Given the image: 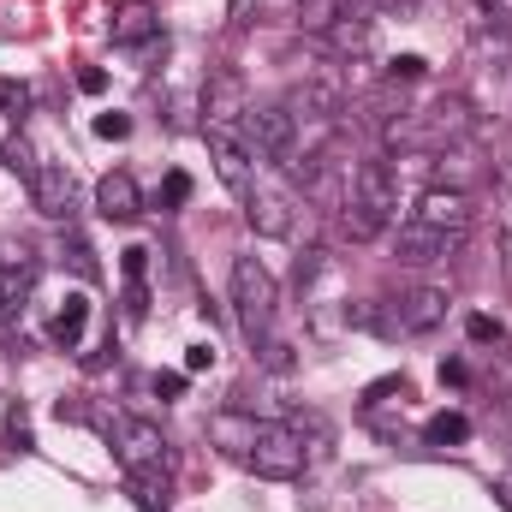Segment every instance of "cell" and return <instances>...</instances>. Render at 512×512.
<instances>
[{
  "mask_svg": "<svg viewBox=\"0 0 512 512\" xmlns=\"http://www.w3.org/2000/svg\"><path fill=\"white\" fill-rule=\"evenodd\" d=\"M256 346H262V364H268V370H292V346H286V340L268 334V340H256Z\"/></svg>",
  "mask_w": 512,
  "mask_h": 512,
  "instance_id": "cell-29",
  "label": "cell"
},
{
  "mask_svg": "<svg viewBox=\"0 0 512 512\" xmlns=\"http://www.w3.org/2000/svg\"><path fill=\"white\" fill-rule=\"evenodd\" d=\"M84 328H90V298H84V292H66V304H60V310H54V322H48L54 346H78V340H84Z\"/></svg>",
  "mask_w": 512,
  "mask_h": 512,
  "instance_id": "cell-17",
  "label": "cell"
},
{
  "mask_svg": "<svg viewBox=\"0 0 512 512\" xmlns=\"http://www.w3.org/2000/svg\"><path fill=\"white\" fill-rule=\"evenodd\" d=\"M411 221L441 227V233H465V227H471V197H465V191H447V185H429V191L417 197Z\"/></svg>",
  "mask_w": 512,
  "mask_h": 512,
  "instance_id": "cell-7",
  "label": "cell"
},
{
  "mask_svg": "<svg viewBox=\"0 0 512 512\" xmlns=\"http://www.w3.org/2000/svg\"><path fill=\"white\" fill-rule=\"evenodd\" d=\"M477 36H507V12H489V6H477Z\"/></svg>",
  "mask_w": 512,
  "mask_h": 512,
  "instance_id": "cell-32",
  "label": "cell"
},
{
  "mask_svg": "<svg viewBox=\"0 0 512 512\" xmlns=\"http://www.w3.org/2000/svg\"><path fill=\"white\" fill-rule=\"evenodd\" d=\"M60 251H66V262H72V274H78V280H96V274H102V268H96V251H90L78 233H66V245H60Z\"/></svg>",
  "mask_w": 512,
  "mask_h": 512,
  "instance_id": "cell-23",
  "label": "cell"
},
{
  "mask_svg": "<svg viewBox=\"0 0 512 512\" xmlns=\"http://www.w3.org/2000/svg\"><path fill=\"white\" fill-rule=\"evenodd\" d=\"M203 114H209V126H233V120H245V114H251L245 78H239V72H209V84H203Z\"/></svg>",
  "mask_w": 512,
  "mask_h": 512,
  "instance_id": "cell-10",
  "label": "cell"
},
{
  "mask_svg": "<svg viewBox=\"0 0 512 512\" xmlns=\"http://www.w3.org/2000/svg\"><path fill=\"white\" fill-rule=\"evenodd\" d=\"M179 203H191V173L173 167V173L161 179V209H179Z\"/></svg>",
  "mask_w": 512,
  "mask_h": 512,
  "instance_id": "cell-25",
  "label": "cell"
},
{
  "mask_svg": "<svg viewBox=\"0 0 512 512\" xmlns=\"http://www.w3.org/2000/svg\"><path fill=\"white\" fill-rule=\"evenodd\" d=\"M78 90H84V96H102V90H108V72H102V66H84V72H78Z\"/></svg>",
  "mask_w": 512,
  "mask_h": 512,
  "instance_id": "cell-35",
  "label": "cell"
},
{
  "mask_svg": "<svg viewBox=\"0 0 512 512\" xmlns=\"http://www.w3.org/2000/svg\"><path fill=\"white\" fill-rule=\"evenodd\" d=\"M155 30H161V18H155L149 0H120V6H114V42H120V48L155 42Z\"/></svg>",
  "mask_w": 512,
  "mask_h": 512,
  "instance_id": "cell-16",
  "label": "cell"
},
{
  "mask_svg": "<svg viewBox=\"0 0 512 512\" xmlns=\"http://www.w3.org/2000/svg\"><path fill=\"white\" fill-rule=\"evenodd\" d=\"M155 393H161V399H179V393H185V370H167V376H155Z\"/></svg>",
  "mask_w": 512,
  "mask_h": 512,
  "instance_id": "cell-36",
  "label": "cell"
},
{
  "mask_svg": "<svg viewBox=\"0 0 512 512\" xmlns=\"http://www.w3.org/2000/svg\"><path fill=\"white\" fill-rule=\"evenodd\" d=\"M322 42H328V54H340V60H364V54L376 48V18L358 12V6H346V12L322 30Z\"/></svg>",
  "mask_w": 512,
  "mask_h": 512,
  "instance_id": "cell-9",
  "label": "cell"
},
{
  "mask_svg": "<svg viewBox=\"0 0 512 512\" xmlns=\"http://www.w3.org/2000/svg\"><path fill=\"white\" fill-rule=\"evenodd\" d=\"M286 114L292 120H334L340 114V84H328V78H304V84H292L286 90Z\"/></svg>",
  "mask_w": 512,
  "mask_h": 512,
  "instance_id": "cell-13",
  "label": "cell"
},
{
  "mask_svg": "<svg viewBox=\"0 0 512 512\" xmlns=\"http://www.w3.org/2000/svg\"><path fill=\"white\" fill-rule=\"evenodd\" d=\"M441 382L465 387V382H471V370H465V364H459V358H447V364H441Z\"/></svg>",
  "mask_w": 512,
  "mask_h": 512,
  "instance_id": "cell-37",
  "label": "cell"
},
{
  "mask_svg": "<svg viewBox=\"0 0 512 512\" xmlns=\"http://www.w3.org/2000/svg\"><path fill=\"white\" fill-rule=\"evenodd\" d=\"M274 310H280V286L256 256H233V316L245 328V340H268L274 334Z\"/></svg>",
  "mask_w": 512,
  "mask_h": 512,
  "instance_id": "cell-2",
  "label": "cell"
},
{
  "mask_svg": "<svg viewBox=\"0 0 512 512\" xmlns=\"http://www.w3.org/2000/svg\"><path fill=\"white\" fill-rule=\"evenodd\" d=\"M304 459H310V447H304V435H298L292 423H262L256 447L245 453V465H251L256 477H268V483L304 477Z\"/></svg>",
  "mask_w": 512,
  "mask_h": 512,
  "instance_id": "cell-3",
  "label": "cell"
},
{
  "mask_svg": "<svg viewBox=\"0 0 512 512\" xmlns=\"http://www.w3.org/2000/svg\"><path fill=\"white\" fill-rule=\"evenodd\" d=\"M0 322H6V280H0Z\"/></svg>",
  "mask_w": 512,
  "mask_h": 512,
  "instance_id": "cell-40",
  "label": "cell"
},
{
  "mask_svg": "<svg viewBox=\"0 0 512 512\" xmlns=\"http://www.w3.org/2000/svg\"><path fill=\"white\" fill-rule=\"evenodd\" d=\"M0 167H6V173H18L24 185L36 179V167H42V161H36V149H30V137H24V131H12V137H6V149H0Z\"/></svg>",
  "mask_w": 512,
  "mask_h": 512,
  "instance_id": "cell-21",
  "label": "cell"
},
{
  "mask_svg": "<svg viewBox=\"0 0 512 512\" xmlns=\"http://www.w3.org/2000/svg\"><path fill=\"white\" fill-rule=\"evenodd\" d=\"M316 274H322V245H310V251L292 262V280H298V292H304V286H316Z\"/></svg>",
  "mask_w": 512,
  "mask_h": 512,
  "instance_id": "cell-27",
  "label": "cell"
},
{
  "mask_svg": "<svg viewBox=\"0 0 512 512\" xmlns=\"http://www.w3.org/2000/svg\"><path fill=\"white\" fill-rule=\"evenodd\" d=\"M465 334H471V346H501V334H507V328H501L495 316H471V322H465Z\"/></svg>",
  "mask_w": 512,
  "mask_h": 512,
  "instance_id": "cell-26",
  "label": "cell"
},
{
  "mask_svg": "<svg viewBox=\"0 0 512 512\" xmlns=\"http://www.w3.org/2000/svg\"><path fill=\"white\" fill-rule=\"evenodd\" d=\"M120 256H126V262H120V268H126V286H143V274H149V251L131 245V251H120Z\"/></svg>",
  "mask_w": 512,
  "mask_h": 512,
  "instance_id": "cell-31",
  "label": "cell"
},
{
  "mask_svg": "<svg viewBox=\"0 0 512 512\" xmlns=\"http://www.w3.org/2000/svg\"><path fill=\"white\" fill-rule=\"evenodd\" d=\"M459 239H465V233H441V227L405 221V227H399V239H393V251H399V262L423 268V262H441V256H453V251H459Z\"/></svg>",
  "mask_w": 512,
  "mask_h": 512,
  "instance_id": "cell-8",
  "label": "cell"
},
{
  "mask_svg": "<svg viewBox=\"0 0 512 512\" xmlns=\"http://www.w3.org/2000/svg\"><path fill=\"white\" fill-rule=\"evenodd\" d=\"M245 6H251V0H233V18H245Z\"/></svg>",
  "mask_w": 512,
  "mask_h": 512,
  "instance_id": "cell-39",
  "label": "cell"
},
{
  "mask_svg": "<svg viewBox=\"0 0 512 512\" xmlns=\"http://www.w3.org/2000/svg\"><path fill=\"white\" fill-rule=\"evenodd\" d=\"M387 221H393V215L370 209V203H358V197H352V203L340 209V233H346L352 245H370V239H382V227H387Z\"/></svg>",
  "mask_w": 512,
  "mask_h": 512,
  "instance_id": "cell-18",
  "label": "cell"
},
{
  "mask_svg": "<svg viewBox=\"0 0 512 512\" xmlns=\"http://www.w3.org/2000/svg\"><path fill=\"white\" fill-rule=\"evenodd\" d=\"M417 78H429V60L423 54H393L387 60V84H417Z\"/></svg>",
  "mask_w": 512,
  "mask_h": 512,
  "instance_id": "cell-24",
  "label": "cell"
},
{
  "mask_svg": "<svg viewBox=\"0 0 512 512\" xmlns=\"http://www.w3.org/2000/svg\"><path fill=\"white\" fill-rule=\"evenodd\" d=\"M495 501L512 512V471H501V477H495Z\"/></svg>",
  "mask_w": 512,
  "mask_h": 512,
  "instance_id": "cell-38",
  "label": "cell"
},
{
  "mask_svg": "<svg viewBox=\"0 0 512 512\" xmlns=\"http://www.w3.org/2000/svg\"><path fill=\"white\" fill-rule=\"evenodd\" d=\"M387 393H399V399H405V393H411V382H405V376H382V382L364 387V405H382Z\"/></svg>",
  "mask_w": 512,
  "mask_h": 512,
  "instance_id": "cell-28",
  "label": "cell"
},
{
  "mask_svg": "<svg viewBox=\"0 0 512 512\" xmlns=\"http://www.w3.org/2000/svg\"><path fill=\"white\" fill-rule=\"evenodd\" d=\"M245 143H251L256 161H286L292 149H298V120L286 114V102H262V108H251L245 114Z\"/></svg>",
  "mask_w": 512,
  "mask_h": 512,
  "instance_id": "cell-4",
  "label": "cell"
},
{
  "mask_svg": "<svg viewBox=\"0 0 512 512\" xmlns=\"http://www.w3.org/2000/svg\"><path fill=\"white\" fill-rule=\"evenodd\" d=\"M108 435H114V459H120V471H126L131 495H137L149 512L167 507V477H173L167 435H161L155 423H143V417H114Z\"/></svg>",
  "mask_w": 512,
  "mask_h": 512,
  "instance_id": "cell-1",
  "label": "cell"
},
{
  "mask_svg": "<svg viewBox=\"0 0 512 512\" xmlns=\"http://www.w3.org/2000/svg\"><path fill=\"white\" fill-rule=\"evenodd\" d=\"M245 221H251L256 239H286V233H292V197H286L280 185H251Z\"/></svg>",
  "mask_w": 512,
  "mask_h": 512,
  "instance_id": "cell-6",
  "label": "cell"
},
{
  "mask_svg": "<svg viewBox=\"0 0 512 512\" xmlns=\"http://www.w3.org/2000/svg\"><path fill=\"white\" fill-rule=\"evenodd\" d=\"M203 137H209V161H215V173H221V185L233 191V197H251V143L239 137L233 126H203Z\"/></svg>",
  "mask_w": 512,
  "mask_h": 512,
  "instance_id": "cell-5",
  "label": "cell"
},
{
  "mask_svg": "<svg viewBox=\"0 0 512 512\" xmlns=\"http://www.w3.org/2000/svg\"><path fill=\"white\" fill-rule=\"evenodd\" d=\"M0 114H6L12 126L30 114V84H24V78H0Z\"/></svg>",
  "mask_w": 512,
  "mask_h": 512,
  "instance_id": "cell-22",
  "label": "cell"
},
{
  "mask_svg": "<svg viewBox=\"0 0 512 512\" xmlns=\"http://www.w3.org/2000/svg\"><path fill=\"white\" fill-rule=\"evenodd\" d=\"M256 435H262V423H256L251 411H239V405H233V411H215V417H209V441H215L221 453H233V459H245V453H251Z\"/></svg>",
  "mask_w": 512,
  "mask_h": 512,
  "instance_id": "cell-15",
  "label": "cell"
},
{
  "mask_svg": "<svg viewBox=\"0 0 512 512\" xmlns=\"http://www.w3.org/2000/svg\"><path fill=\"white\" fill-rule=\"evenodd\" d=\"M30 203L48 215V221H66L72 215V173L60 161H42L36 179H30Z\"/></svg>",
  "mask_w": 512,
  "mask_h": 512,
  "instance_id": "cell-14",
  "label": "cell"
},
{
  "mask_svg": "<svg viewBox=\"0 0 512 512\" xmlns=\"http://www.w3.org/2000/svg\"><path fill=\"white\" fill-rule=\"evenodd\" d=\"M197 370H215V346H209V340L185 352V376H197Z\"/></svg>",
  "mask_w": 512,
  "mask_h": 512,
  "instance_id": "cell-33",
  "label": "cell"
},
{
  "mask_svg": "<svg viewBox=\"0 0 512 512\" xmlns=\"http://www.w3.org/2000/svg\"><path fill=\"white\" fill-rule=\"evenodd\" d=\"M483 179V167H477V155H441L435 161V179L429 185H447V191H465L471 197V185Z\"/></svg>",
  "mask_w": 512,
  "mask_h": 512,
  "instance_id": "cell-19",
  "label": "cell"
},
{
  "mask_svg": "<svg viewBox=\"0 0 512 512\" xmlns=\"http://www.w3.org/2000/svg\"><path fill=\"white\" fill-rule=\"evenodd\" d=\"M6 435H12L18 447H30V417H24V405H12V411H6Z\"/></svg>",
  "mask_w": 512,
  "mask_h": 512,
  "instance_id": "cell-34",
  "label": "cell"
},
{
  "mask_svg": "<svg viewBox=\"0 0 512 512\" xmlns=\"http://www.w3.org/2000/svg\"><path fill=\"white\" fill-rule=\"evenodd\" d=\"M96 215L114 221V227H131V221L143 215V191H137L131 173H102V179H96Z\"/></svg>",
  "mask_w": 512,
  "mask_h": 512,
  "instance_id": "cell-12",
  "label": "cell"
},
{
  "mask_svg": "<svg viewBox=\"0 0 512 512\" xmlns=\"http://www.w3.org/2000/svg\"><path fill=\"white\" fill-rule=\"evenodd\" d=\"M96 137L120 143V137H131V120H126V114H114V108H108V114H96Z\"/></svg>",
  "mask_w": 512,
  "mask_h": 512,
  "instance_id": "cell-30",
  "label": "cell"
},
{
  "mask_svg": "<svg viewBox=\"0 0 512 512\" xmlns=\"http://www.w3.org/2000/svg\"><path fill=\"white\" fill-rule=\"evenodd\" d=\"M352 197L358 203H370V209H382V215H393L399 209V173H393V161H358L352 167Z\"/></svg>",
  "mask_w": 512,
  "mask_h": 512,
  "instance_id": "cell-11",
  "label": "cell"
},
{
  "mask_svg": "<svg viewBox=\"0 0 512 512\" xmlns=\"http://www.w3.org/2000/svg\"><path fill=\"white\" fill-rule=\"evenodd\" d=\"M423 441H429V447H465V441H471V417H465V411H435V417L423 423Z\"/></svg>",
  "mask_w": 512,
  "mask_h": 512,
  "instance_id": "cell-20",
  "label": "cell"
}]
</instances>
